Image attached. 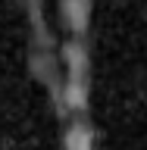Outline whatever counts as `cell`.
<instances>
[{
  "instance_id": "4",
  "label": "cell",
  "mask_w": 147,
  "mask_h": 150,
  "mask_svg": "<svg viewBox=\"0 0 147 150\" xmlns=\"http://www.w3.org/2000/svg\"><path fill=\"white\" fill-rule=\"evenodd\" d=\"M28 13V22H31V35H35V47L38 50H53V35L47 28V19H44V6L41 0H19Z\"/></svg>"
},
{
  "instance_id": "3",
  "label": "cell",
  "mask_w": 147,
  "mask_h": 150,
  "mask_svg": "<svg viewBox=\"0 0 147 150\" xmlns=\"http://www.w3.org/2000/svg\"><path fill=\"white\" fill-rule=\"evenodd\" d=\"M60 22L69 38H85L91 25V0H60Z\"/></svg>"
},
{
  "instance_id": "2",
  "label": "cell",
  "mask_w": 147,
  "mask_h": 150,
  "mask_svg": "<svg viewBox=\"0 0 147 150\" xmlns=\"http://www.w3.org/2000/svg\"><path fill=\"white\" fill-rule=\"evenodd\" d=\"M28 63H31V72L41 78V81L50 88V94H53V103L56 97H60V88H63V72H60V56L53 53V50H38V47H31V53H28Z\"/></svg>"
},
{
  "instance_id": "1",
  "label": "cell",
  "mask_w": 147,
  "mask_h": 150,
  "mask_svg": "<svg viewBox=\"0 0 147 150\" xmlns=\"http://www.w3.org/2000/svg\"><path fill=\"white\" fill-rule=\"evenodd\" d=\"M60 63H63V75L66 78H82V81H88L91 56H88L85 38H66L63 47H60Z\"/></svg>"
},
{
  "instance_id": "5",
  "label": "cell",
  "mask_w": 147,
  "mask_h": 150,
  "mask_svg": "<svg viewBox=\"0 0 147 150\" xmlns=\"http://www.w3.org/2000/svg\"><path fill=\"white\" fill-rule=\"evenodd\" d=\"M63 150H94V128L85 119H69L63 131Z\"/></svg>"
}]
</instances>
